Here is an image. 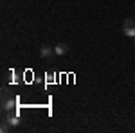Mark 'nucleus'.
I'll list each match as a JSON object with an SVG mask.
<instances>
[{"instance_id":"obj_2","label":"nucleus","mask_w":135,"mask_h":133,"mask_svg":"<svg viewBox=\"0 0 135 133\" xmlns=\"http://www.w3.org/2000/svg\"><path fill=\"white\" fill-rule=\"evenodd\" d=\"M16 102H18V99L16 97H11V99H7L6 97V93H4V102H2V112L4 113H7V112H11L15 106H16Z\"/></svg>"},{"instance_id":"obj_3","label":"nucleus","mask_w":135,"mask_h":133,"mask_svg":"<svg viewBox=\"0 0 135 133\" xmlns=\"http://www.w3.org/2000/svg\"><path fill=\"white\" fill-rule=\"evenodd\" d=\"M40 56H42L43 60H51L52 56H56V52H54V47L42 45V47H40Z\"/></svg>"},{"instance_id":"obj_5","label":"nucleus","mask_w":135,"mask_h":133,"mask_svg":"<svg viewBox=\"0 0 135 133\" xmlns=\"http://www.w3.org/2000/svg\"><path fill=\"white\" fill-rule=\"evenodd\" d=\"M54 52H56V56H65L69 52V45L67 43H58V45H54Z\"/></svg>"},{"instance_id":"obj_6","label":"nucleus","mask_w":135,"mask_h":133,"mask_svg":"<svg viewBox=\"0 0 135 133\" xmlns=\"http://www.w3.org/2000/svg\"><path fill=\"white\" fill-rule=\"evenodd\" d=\"M9 130H11V126L6 122V121H4V122H2V126H0V131H2V133H7Z\"/></svg>"},{"instance_id":"obj_1","label":"nucleus","mask_w":135,"mask_h":133,"mask_svg":"<svg viewBox=\"0 0 135 133\" xmlns=\"http://www.w3.org/2000/svg\"><path fill=\"white\" fill-rule=\"evenodd\" d=\"M123 32L130 38H135V20L133 18H126L123 23Z\"/></svg>"},{"instance_id":"obj_4","label":"nucleus","mask_w":135,"mask_h":133,"mask_svg":"<svg viewBox=\"0 0 135 133\" xmlns=\"http://www.w3.org/2000/svg\"><path fill=\"white\" fill-rule=\"evenodd\" d=\"M4 121L9 124L11 128H16V126H20V117H18L16 113H7V115L4 117Z\"/></svg>"},{"instance_id":"obj_7","label":"nucleus","mask_w":135,"mask_h":133,"mask_svg":"<svg viewBox=\"0 0 135 133\" xmlns=\"http://www.w3.org/2000/svg\"><path fill=\"white\" fill-rule=\"evenodd\" d=\"M133 45H135V38H133Z\"/></svg>"}]
</instances>
